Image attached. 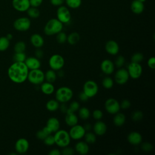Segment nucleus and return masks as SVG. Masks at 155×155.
Instances as JSON below:
<instances>
[{
  "instance_id": "1",
  "label": "nucleus",
  "mask_w": 155,
  "mask_h": 155,
  "mask_svg": "<svg viewBox=\"0 0 155 155\" xmlns=\"http://www.w3.org/2000/svg\"><path fill=\"white\" fill-rule=\"evenodd\" d=\"M28 70L24 62H15L8 69V76L13 82L21 84L27 79Z\"/></svg>"
},
{
  "instance_id": "2",
  "label": "nucleus",
  "mask_w": 155,
  "mask_h": 155,
  "mask_svg": "<svg viewBox=\"0 0 155 155\" xmlns=\"http://www.w3.org/2000/svg\"><path fill=\"white\" fill-rule=\"evenodd\" d=\"M63 29V24L57 18H52L48 20L44 28V32L47 36L56 35Z\"/></svg>"
},
{
  "instance_id": "3",
  "label": "nucleus",
  "mask_w": 155,
  "mask_h": 155,
  "mask_svg": "<svg viewBox=\"0 0 155 155\" xmlns=\"http://www.w3.org/2000/svg\"><path fill=\"white\" fill-rule=\"evenodd\" d=\"M53 136L55 144L59 147L64 148L68 146L70 143L71 139L70 138L68 132L65 130L59 129L58 131L54 132Z\"/></svg>"
},
{
  "instance_id": "4",
  "label": "nucleus",
  "mask_w": 155,
  "mask_h": 155,
  "mask_svg": "<svg viewBox=\"0 0 155 155\" xmlns=\"http://www.w3.org/2000/svg\"><path fill=\"white\" fill-rule=\"evenodd\" d=\"M73 91L68 87H61L55 92V98L59 103H67L73 97Z\"/></svg>"
},
{
  "instance_id": "5",
  "label": "nucleus",
  "mask_w": 155,
  "mask_h": 155,
  "mask_svg": "<svg viewBox=\"0 0 155 155\" xmlns=\"http://www.w3.org/2000/svg\"><path fill=\"white\" fill-rule=\"evenodd\" d=\"M27 79L32 84H41L45 80L44 73L39 68L31 70L30 71H28Z\"/></svg>"
},
{
  "instance_id": "6",
  "label": "nucleus",
  "mask_w": 155,
  "mask_h": 155,
  "mask_svg": "<svg viewBox=\"0 0 155 155\" xmlns=\"http://www.w3.org/2000/svg\"><path fill=\"white\" fill-rule=\"evenodd\" d=\"M65 64L64 58L58 54H54L50 56L48 60V65L51 69L58 71L62 69Z\"/></svg>"
},
{
  "instance_id": "7",
  "label": "nucleus",
  "mask_w": 155,
  "mask_h": 155,
  "mask_svg": "<svg viewBox=\"0 0 155 155\" xmlns=\"http://www.w3.org/2000/svg\"><path fill=\"white\" fill-rule=\"evenodd\" d=\"M99 90L98 85L93 80L87 81L83 85V91L87 94L89 98L95 96Z\"/></svg>"
},
{
  "instance_id": "8",
  "label": "nucleus",
  "mask_w": 155,
  "mask_h": 155,
  "mask_svg": "<svg viewBox=\"0 0 155 155\" xmlns=\"http://www.w3.org/2000/svg\"><path fill=\"white\" fill-rule=\"evenodd\" d=\"M127 71L129 74L130 78L133 79H139L143 71L142 67L140 63H136L131 62L127 67Z\"/></svg>"
},
{
  "instance_id": "9",
  "label": "nucleus",
  "mask_w": 155,
  "mask_h": 155,
  "mask_svg": "<svg viewBox=\"0 0 155 155\" xmlns=\"http://www.w3.org/2000/svg\"><path fill=\"white\" fill-rule=\"evenodd\" d=\"M56 18L64 24H68L71 21V13L69 9L63 5L59 6L56 11Z\"/></svg>"
},
{
  "instance_id": "10",
  "label": "nucleus",
  "mask_w": 155,
  "mask_h": 155,
  "mask_svg": "<svg viewBox=\"0 0 155 155\" xmlns=\"http://www.w3.org/2000/svg\"><path fill=\"white\" fill-rule=\"evenodd\" d=\"M104 107L107 113L111 114H115L120 110V103L114 98L107 99L104 104Z\"/></svg>"
},
{
  "instance_id": "11",
  "label": "nucleus",
  "mask_w": 155,
  "mask_h": 155,
  "mask_svg": "<svg viewBox=\"0 0 155 155\" xmlns=\"http://www.w3.org/2000/svg\"><path fill=\"white\" fill-rule=\"evenodd\" d=\"M31 26V21L27 17H21L16 19L13 22L14 28L19 31H25Z\"/></svg>"
},
{
  "instance_id": "12",
  "label": "nucleus",
  "mask_w": 155,
  "mask_h": 155,
  "mask_svg": "<svg viewBox=\"0 0 155 155\" xmlns=\"http://www.w3.org/2000/svg\"><path fill=\"white\" fill-rule=\"evenodd\" d=\"M86 131L84 127L79 124H76L70 129L68 132L70 138L73 140H80L84 137Z\"/></svg>"
},
{
  "instance_id": "13",
  "label": "nucleus",
  "mask_w": 155,
  "mask_h": 155,
  "mask_svg": "<svg viewBox=\"0 0 155 155\" xmlns=\"http://www.w3.org/2000/svg\"><path fill=\"white\" fill-rule=\"evenodd\" d=\"M130 78L128 71L125 68H119L114 74V81L119 85L126 84Z\"/></svg>"
},
{
  "instance_id": "14",
  "label": "nucleus",
  "mask_w": 155,
  "mask_h": 155,
  "mask_svg": "<svg viewBox=\"0 0 155 155\" xmlns=\"http://www.w3.org/2000/svg\"><path fill=\"white\" fill-rule=\"evenodd\" d=\"M29 148V142L25 138H20L17 140L15 145L16 151L19 154L25 153Z\"/></svg>"
},
{
  "instance_id": "15",
  "label": "nucleus",
  "mask_w": 155,
  "mask_h": 155,
  "mask_svg": "<svg viewBox=\"0 0 155 155\" xmlns=\"http://www.w3.org/2000/svg\"><path fill=\"white\" fill-rule=\"evenodd\" d=\"M101 71L106 75L112 74L114 71L115 65L113 61L110 59H104L102 61L101 65Z\"/></svg>"
},
{
  "instance_id": "16",
  "label": "nucleus",
  "mask_w": 155,
  "mask_h": 155,
  "mask_svg": "<svg viewBox=\"0 0 155 155\" xmlns=\"http://www.w3.org/2000/svg\"><path fill=\"white\" fill-rule=\"evenodd\" d=\"M12 5L16 10L21 12H26L30 7L29 0H13Z\"/></svg>"
},
{
  "instance_id": "17",
  "label": "nucleus",
  "mask_w": 155,
  "mask_h": 155,
  "mask_svg": "<svg viewBox=\"0 0 155 155\" xmlns=\"http://www.w3.org/2000/svg\"><path fill=\"white\" fill-rule=\"evenodd\" d=\"M105 51L110 55L115 56L119 51V46L117 42L114 40L108 41L105 45Z\"/></svg>"
},
{
  "instance_id": "18",
  "label": "nucleus",
  "mask_w": 155,
  "mask_h": 155,
  "mask_svg": "<svg viewBox=\"0 0 155 155\" xmlns=\"http://www.w3.org/2000/svg\"><path fill=\"white\" fill-rule=\"evenodd\" d=\"M94 133L97 136H103L107 130V126L105 122L99 120L96 121L93 126Z\"/></svg>"
},
{
  "instance_id": "19",
  "label": "nucleus",
  "mask_w": 155,
  "mask_h": 155,
  "mask_svg": "<svg viewBox=\"0 0 155 155\" xmlns=\"http://www.w3.org/2000/svg\"><path fill=\"white\" fill-rule=\"evenodd\" d=\"M24 63L27 67L28 69L30 70L39 68L41 66L40 60L38 58L33 56L26 58Z\"/></svg>"
},
{
  "instance_id": "20",
  "label": "nucleus",
  "mask_w": 155,
  "mask_h": 155,
  "mask_svg": "<svg viewBox=\"0 0 155 155\" xmlns=\"http://www.w3.org/2000/svg\"><path fill=\"white\" fill-rule=\"evenodd\" d=\"M128 142L133 145H138L142 141V136L139 132L131 131L127 136Z\"/></svg>"
},
{
  "instance_id": "21",
  "label": "nucleus",
  "mask_w": 155,
  "mask_h": 155,
  "mask_svg": "<svg viewBox=\"0 0 155 155\" xmlns=\"http://www.w3.org/2000/svg\"><path fill=\"white\" fill-rule=\"evenodd\" d=\"M90 150L89 146L86 142L79 141L78 142L74 147V151L81 155L87 154Z\"/></svg>"
},
{
  "instance_id": "22",
  "label": "nucleus",
  "mask_w": 155,
  "mask_h": 155,
  "mask_svg": "<svg viewBox=\"0 0 155 155\" xmlns=\"http://www.w3.org/2000/svg\"><path fill=\"white\" fill-rule=\"evenodd\" d=\"M144 4L139 0H133L130 5L131 12L136 15L141 14L144 10Z\"/></svg>"
},
{
  "instance_id": "23",
  "label": "nucleus",
  "mask_w": 155,
  "mask_h": 155,
  "mask_svg": "<svg viewBox=\"0 0 155 155\" xmlns=\"http://www.w3.org/2000/svg\"><path fill=\"white\" fill-rule=\"evenodd\" d=\"M30 40L31 45L36 48H41L44 44V39L43 37L38 33L33 34L31 36Z\"/></svg>"
},
{
  "instance_id": "24",
  "label": "nucleus",
  "mask_w": 155,
  "mask_h": 155,
  "mask_svg": "<svg viewBox=\"0 0 155 155\" xmlns=\"http://www.w3.org/2000/svg\"><path fill=\"white\" fill-rule=\"evenodd\" d=\"M46 126L48 127L53 133H54L60 128V122L56 117H51L47 120Z\"/></svg>"
},
{
  "instance_id": "25",
  "label": "nucleus",
  "mask_w": 155,
  "mask_h": 155,
  "mask_svg": "<svg viewBox=\"0 0 155 155\" xmlns=\"http://www.w3.org/2000/svg\"><path fill=\"white\" fill-rule=\"evenodd\" d=\"M65 117V122L69 127H72L78 122V117L75 113H66Z\"/></svg>"
},
{
  "instance_id": "26",
  "label": "nucleus",
  "mask_w": 155,
  "mask_h": 155,
  "mask_svg": "<svg viewBox=\"0 0 155 155\" xmlns=\"http://www.w3.org/2000/svg\"><path fill=\"white\" fill-rule=\"evenodd\" d=\"M41 90L44 94L46 95H50L54 93V87L53 83H50L48 82H43L41 85Z\"/></svg>"
},
{
  "instance_id": "27",
  "label": "nucleus",
  "mask_w": 155,
  "mask_h": 155,
  "mask_svg": "<svg viewBox=\"0 0 155 155\" xmlns=\"http://www.w3.org/2000/svg\"><path fill=\"white\" fill-rule=\"evenodd\" d=\"M114 115V116L113 117V120L114 125L118 127H122L126 121L125 115L124 113H120V112H118Z\"/></svg>"
},
{
  "instance_id": "28",
  "label": "nucleus",
  "mask_w": 155,
  "mask_h": 155,
  "mask_svg": "<svg viewBox=\"0 0 155 155\" xmlns=\"http://www.w3.org/2000/svg\"><path fill=\"white\" fill-rule=\"evenodd\" d=\"M45 107L48 111L54 112L59 109V102L56 99H50L47 102Z\"/></svg>"
},
{
  "instance_id": "29",
  "label": "nucleus",
  "mask_w": 155,
  "mask_h": 155,
  "mask_svg": "<svg viewBox=\"0 0 155 155\" xmlns=\"http://www.w3.org/2000/svg\"><path fill=\"white\" fill-rule=\"evenodd\" d=\"M80 40V35L77 32H72L67 36V41L70 45H73L76 44Z\"/></svg>"
},
{
  "instance_id": "30",
  "label": "nucleus",
  "mask_w": 155,
  "mask_h": 155,
  "mask_svg": "<svg viewBox=\"0 0 155 155\" xmlns=\"http://www.w3.org/2000/svg\"><path fill=\"white\" fill-rule=\"evenodd\" d=\"M44 76L45 79L47 81V82L50 83H54L57 78V74L55 71L52 69L48 70L45 73H44Z\"/></svg>"
},
{
  "instance_id": "31",
  "label": "nucleus",
  "mask_w": 155,
  "mask_h": 155,
  "mask_svg": "<svg viewBox=\"0 0 155 155\" xmlns=\"http://www.w3.org/2000/svg\"><path fill=\"white\" fill-rule=\"evenodd\" d=\"M78 116L81 119L87 120L90 116V111L87 107H80L78 110Z\"/></svg>"
},
{
  "instance_id": "32",
  "label": "nucleus",
  "mask_w": 155,
  "mask_h": 155,
  "mask_svg": "<svg viewBox=\"0 0 155 155\" xmlns=\"http://www.w3.org/2000/svg\"><path fill=\"white\" fill-rule=\"evenodd\" d=\"M85 139V142H86L87 143H94L96 141V135L94 133L91 132L90 131L85 132V135L84 136Z\"/></svg>"
},
{
  "instance_id": "33",
  "label": "nucleus",
  "mask_w": 155,
  "mask_h": 155,
  "mask_svg": "<svg viewBox=\"0 0 155 155\" xmlns=\"http://www.w3.org/2000/svg\"><path fill=\"white\" fill-rule=\"evenodd\" d=\"M28 16L31 18H38L40 15V12L37 7H30L26 11Z\"/></svg>"
},
{
  "instance_id": "34",
  "label": "nucleus",
  "mask_w": 155,
  "mask_h": 155,
  "mask_svg": "<svg viewBox=\"0 0 155 155\" xmlns=\"http://www.w3.org/2000/svg\"><path fill=\"white\" fill-rule=\"evenodd\" d=\"M102 84L104 88L110 89L113 87L114 85V81L109 76H106L102 79Z\"/></svg>"
},
{
  "instance_id": "35",
  "label": "nucleus",
  "mask_w": 155,
  "mask_h": 155,
  "mask_svg": "<svg viewBox=\"0 0 155 155\" xmlns=\"http://www.w3.org/2000/svg\"><path fill=\"white\" fill-rule=\"evenodd\" d=\"M67 5L73 9L79 8L82 4V0H65Z\"/></svg>"
},
{
  "instance_id": "36",
  "label": "nucleus",
  "mask_w": 155,
  "mask_h": 155,
  "mask_svg": "<svg viewBox=\"0 0 155 155\" xmlns=\"http://www.w3.org/2000/svg\"><path fill=\"white\" fill-rule=\"evenodd\" d=\"M10 45V40H8L6 36L0 38V51L6 50Z\"/></svg>"
},
{
  "instance_id": "37",
  "label": "nucleus",
  "mask_w": 155,
  "mask_h": 155,
  "mask_svg": "<svg viewBox=\"0 0 155 155\" xmlns=\"http://www.w3.org/2000/svg\"><path fill=\"white\" fill-rule=\"evenodd\" d=\"M26 45L25 43L23 41H19L16 42L14 46V50L15 53H20L24 52L25 50Z\"/></svg>"
},
{
  "instance_id": "38",
  "label": "nucleus",
  "mask_w": 155,
  "mask_h": 155,
  "mask_svg": "<svg viewBox=\"0 0 155 155\" xmlns=\"http://www.w3.org/2000/svg\"><path fill=\"white\" fill-rule=\"evenodd\" d=\"M80 108V104L77 101H73L70 103L66 113H75Z\"/></svg>"
},
{
  "instance_id": "39",
  "label": "nucleus",
  "mask_w": 155,
  "mask_h": 155,
  "mask_svg": "<svg viewBox=\"0 0 155 155\" xmlns=\"http://www.w3.org/2000/svg\"><path fill=\"white\" fill-rule=\"evenodd\" d=\"M56 41L59 44H64L67 41V35L65 32L61 31L56 34Z\"/></svg>"
},
{
  "instance_id": "40",
  "label": "nucleus",
  "mask_w": 155,
  "mask_h": 155,
  "mask_svg": "<svg viewBox=\"0 0 155 155\" xmlns=\"http://www.w3.org/2000/svg\"><path fill=\"white\" fill-rule=\"evenodd\" d=\"M131 119L134 122L140 121L143 116V113L140 110H136L132 113L131 114Z\"/></svg>"
},
{
  "instance_id": "41",
  "label": "nucleus",
  "mask_w": 155,
  "mask_h": 155,
  "mask_svg": "<svg viewBox=\"0 0 155 155\" xmlns=\"http://www.w3.org/2000/svg\"><path fill=\"white\" fill-rule=\"evenodd\" d=\"M143 59V55L142 53L136 52L134 53L131 58V61L136 63H140Z\"/></svg>"
},
{
  "instance_id": "42",
  "label": "nucleus",
  "mask_w": 155,
  "mask_h": 155,
  "mask_svg": "<svg viewBox=\"0 0 155 155\" xmlns=\"http://www.w3.org/2000/svg\"><path fill=\"white\" fill-rule=\"evenodd\" d=\"M13 58L15 62H24L26 59V55L24 52L15 53Z\"/></svg>"
},
{
  "instance_id": "43",
  "label": "nucleus",
  "mask_w": 155,
  "mask_h": 155,
  "mask_svg": "<svg viewBox=\"0 0 155 155\" xmlns=\"http://www.w3.org/2000/svg\"><path fill=\"white\" fill-rule=\"evenodd\" d=\"M125 62V59L124 56L120 55L117 57L114 64L116 67H117V68H121L124 65Z\"/></svg>"
},
{
  "instance_id": "44",
  "label": "nucleus",
  "mask_w": 155,
  "mask_h": 155,
  "mask_svg": "<svg viewBox=\"0 0 155 155\" xmlns=\"http://www.w3.org/2000/svg\"><path fill=\"white\" fill-rule=\"evenodd\" d=\"M44 143L45 145H47V146H52L54 144H55L54 143V136L52 134H49L47 135L43 140Z\"/></svg>"
},
{
  "instance_id": "45",
  "label": "nucleus",
  "mask_w": 155,
  "mask_h": 155,
  "mask_svg": "<svg viewBox=\"0 0 155 155\" xmlns=\"http://www.w3.org/2000/svg\"><path fill=\"white\" fill-rule=\"evenodd\" d=\"M74 152H75L74 149L68 146L64 147L62 150L61 151V154H63V155H72L74 154Z\"/></svg>"
},
{
  "instance_id": "46",
  "label": "nucleus",
  "mask_w": 155,
  "mask_h": 155,
  "mask_svg": "<svg viewBox=\"0 0 155 155\" xmlns=\"http://www.w3.org/2000/svg\"><path fill=\"white\" fill-rule=\"evenodd\" d=\"M92 115H93V117L94 119H96V120H101L102 118L103 113L101 110L96 109L93 111Z\"/></svg>"
},
{
  "instance_id": "47",
  "label": "nucleus",
  "mask_w": 155,
  "mask_h": 155,
  "mask_svg": "<svg viewBox=\"0 0 155 155\" xmlns=\"http://www.w3.org/2000/svg\"><path fill=\"white\" fill-rule=\"evenodd\" d=\"M141 148L145 152H150L153 149V146L150 142H144L141 145Z\"/></svg>"
},
{
  "instance_id": "48",
  "label": "nucleus",
  "mask_w": 155,
  "mask_h": 155,
  "mask_svg": "<svg viewBox=\"0 0 155 155\" xmlns=\"http://www.w3.org/2000/svg\"><path fill=\"white\" fill-rule=\"evenodd\" d=\"M130 106H131V102L128 99H124L120 103V108L124 109V110H126V109L129 108L130 107Z\"/></svg>"
},
{
  "instance_id": "49",
  "label": "nucleus",
  "mask_w": 155,
  "mask_h": 155,
  "mask_svg": "<svg viewBox=\"0 0 155 155\" xmlns=\"http://www.w3.org/2000/svg\"><path fill=\"white\" fill-rule=\"evenodd\" d=\"M147 65L150 68L154 69V68H155V58L154 56H151L148 59Z\"/></svg>"
},
{
  "instance_id": "50",
  "label": "nucleus",
  "mask_w": 155,
  "mask_h": 155,
  "mask_svg": "<svg viewBox=\"0 0 155 155\" xmlns=\"http://www.w3.org/2000/svg\"><path fill=\"white\" fill-rule=\"evenodd\" d=\"M29 2L31 7H38L42 4L43 0H29Z\"/></svg>"
},
{
  "instance_id": "51",
  "label": "nucleus",
  "mask_w": 155,
  "mask_h": 155,
  "mask_svg": "<svg viewBox=\"0 0 155 155\" xmlns=\"http://www.w3.org/2000/svg\"><path fill=\"white\" fill-rule=\"evenodd\" d=\"M79 100H80L81 102H87V101L88 100L89 97H88L87 96V94L82 91L80 92L79 94Z\"/></svg>"
},
{
  "instance_id": "52",
  "label": "nucleus",
  "mask_w": 155,
  "mask_h": 155,
  "mask_svg": "<svg viewBox=\"0 0 155 155\" xmlns=\"http://www.w3.org/2000/svg\"><path fill=\"white\" fill-rule=\"evenodd\" d=\"M36 136L38 139L40 140H44V139L47 136V135L44 133V132L42 130H39L36 132Z\"/></svg>"
},
{
  "instance_id": "53",
  "label": "nucleus",
  "mask_w": 155,
  "mask_h": 155,
  "mask_svg": "<svg viewBox=\"0 0 155 155\" xmlns=\"http://www.w3.org/2000/svg\"><path fill=\"white\" fill-rule=\"evenodd\" d=\"M44 51L42 50H41L40 48H37V49L35 51V57L38 58L39 59H42L44 56Z\"/></svg>"
},
{
  "instance_id": "54",
  "label": "nucleus",
  "mask_w": 155,
  "mask_h": 155,
  "mask_svg": "<svg viewBox=\"0 0 155 155\" xmlns=\"http://www.w3.org/2000/svg\"><path fill=\"white\" fill-rule=\"evenodd\" d=\"M64 2H65V0H50L51 4L54 6H57V7L62 5V4H64Z\"/></svg>"
},
{
  "instance_id": "55",
  "label": "nucleus",
  "mask_w": 155,
  "mask_h": 155,
  "mask_svg": "<svg viewBox=\"0 0 155 155\" xmlns=\"http://www.w3.org/2000/svg\"><path fill=\"white\" fill-rule=\"evenodd\" d=\"M49 155H61V151L59 150V149H57V148H54V149H52L48 153Z\"/></svg>"
},
{
  "instance_id": "56",
  "label": "nucleus",
  "mask_w": 155,
  "mask_h": 155,
  "mask_svg": "<svg viewBox=\"0 0 155 155\" xmlns=\"http://www.w3.org/2000/svg\"><path fill=\"white\" fill-rule=\"evenodd\" d=\"M61 104H61V106L59 105V108H60V110H61V111L62 113H66L67 110V109H68V107H67L65 103H61Z\"/></svg>"
},
{
  "instance_id": "57",
  "label": "nucleus",
  "mask_w": 155,
  "mask_h": 155,
  "mask_svg": "<svg viewBox=\"0 0 155 155\" xmlns=\"http://www.w3.org/2000/svg\"><path fill=\"white\" fill-rule=\"evenodd\" d=\"M42 130H43V131L44 132V133L47 136V135H49V134H52V131H51V130L48 127H47V126H45V127H44L42 129Z\"/></svg>"
},
{
  "instance_id": "58",
  "label": "nucleus",
  "mask_w": 155,
  "mask_h": 155,
  "mask_svg": "<svg viewBox=\"0 0 155 155\" xmlns=\"http://www.w3.org/2000/svg\"><path fill=\"white\" fill-rule=\"evenodd\" d=\"M83 127H84V129L86 131H89L92 128V125L89 123H86Z\"/></svg>"
},
{
  "instance_id": "59",
  "label": "nucleus",
  "mask_w": 155,
  "mask_h": 155,
  "mask_svg": "<svg viewBox=\"0 0 155 155\" xmlns=\"http://www.w3.org/2000/svg\"><path fill=\"white\" fill-rule=\"evenodd\" d=\"M58 71H59V73H58V75L60 78L63 77V76H64V71H63L62 70H61V69L59 70H58Z\"/></svg>"
},
{
  "instance_id": "60",
  "label": "nucleus",
  "mask_w": 155,
  "mask_h": 155,
  "mask_svg": "<svg viewBox=\"0 0 155 155\" xmlns=\"http://www.w3.org/2000/svg\"><path fill=\"white\" fill-rule=\"evenodd\" d=\"M6 38L8 39V40H10V39H12V38H13V36L11 35V34H8L7 35V36H6Z\"/></svg>"
},
{
  "instance_id": "61",
  "label": "nucleus",
  "mask_w": 155,
  "mask_h": 155,
  "mask_svg": "<svg viewBox=\"0 0 155 155\" xmlns=\"http://www.w3.org/2000/svg\"><path fill=\"white\" fill-rule=\"evenodd\" d=\"M139 1H140V2H143V3L146 1V0H139Z\"/></svg>"
}]
</instances>
